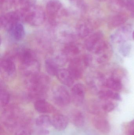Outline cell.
Instances as JSON below:
<instances>
[{"instance_id": "11", "label": "cell", "mask_w": 134, "mask_h": 135, "mask_svg": "<svg viewBox=\"0 0 134 135\" xmlns=\"http://www.w3.org/2000/svg\"><path fill=\"white\" fill-rule=\"evenodd\" d=\"M93 123L95 128L104 134L109 133L111 127L108 121L102 115H97L93 119Z\"/></svg>"}, {"instance_id": "10", "label": "cell", "mask_w": 134, "mask_h": 135, "mask_svg": "<svg viewBox=\"0 0 134 135\" xmlns=\"http://www.w3.org/2000/svg\"><path fill=\"white\" fill-rule=\"evenodd\" d=\"M85 94V89L83 84L78 83L74 85L71 90V99L75 104H82L84 100Z\"/></svg>"}, {"instance_id": "21", "label": "cell", "mask_w": 134, "mask_h": 135, "mask_svg": "<svg viewBox=\"0 0 134 135\" xmlns=\"http://www.w3.org/2000/svg\"><path fill=\"white\" fill-rule=\"evenodd\" d=\"M93 31L91 25L89 23L82 22L79 24L76 28L77 35L81 38H85L89 35Z\"/></svg>"}, {"instance_id": "36", "label": "cell", "mask_w": 134, "mask_h": 135, "mask_svg": "<svg viewBox=\"0 0 134 135\" xmlns=\"http://www.w3.org/2000/svg\"><path fill=\"white\" fill-rule=\"evenodd\" d=\"M132 37H133V38L134 40V31L133 32V33H132Z\"/></svg>"}, {"instance_id": "23", "label": "cell", "mask_w": 134, "mask_h": 135, "mask_svg": "<svg viewBox=\"0 0 134 135\" xmlns=\"http://www.w3.org/2000/svg\"><path fill=\"white\" fill-rule=\"evenodd\" d=\"M45 66L47 73L52 76H56L60 70L58 65L52 59H48L46 60Z\"/></svg>"}, {"instance_id": "3", "label": "cell", "mask_w": 134, "mask_h": 135, "mask_svg": "<svg viewBox=\"0 0 134 135\" xmlns=\"http://www.w3.org/2000/svg\"><path fill=\"white\" fill-rule=\"evenodd\" d=\"M22 117L20 109L15 106H11L4 110L2 114L1 119L6 128L9 131H13L21 124Z\"/></svg>"}, {"instance_id": "13", "label": "cell", "mask_w": 134, "mask_h": 135, "mask_svg": "<svg viewBox=\"0 0 134 135\" xmlns=\"http://www.w3.org/2000/svg\"><path fill=\"white\" fill-rule=\"evenodd\" d=\"M52 125L58 131L65 130L67 127L69 123L68 119L62 114H57L51 118Z\"/></svg>"}, {"instance_id": "7", "label": "cell", "mask_w": 134, "mask_h": 135, "mask_svg": "<svg viewBox=\"0 0 134 135\" xmlns=\"http://www.w3.org/2000/svg\"><path fill=\"white\" fill-rule=\"evenodd\" d=\"M46 8L48 16L52 20H55L56 17L65 12L63 10L62 4L58 0H48Z\"/></svg>"}, {"instance_id": "16", "label": "cell", "mask_w": 134, "mask_h": 135, "mask_svg": "<svg viewBox=\"0 0 134 135\" xmlns=\"http://www.w3.org/2000/svg\"><path fill=\"white\" fill-rule=\"evenodd\" d=\"M56 76L59 81L66 86H72L74 81L68 69H60Z\"/></svg>"}, {"instance_id": "8", "label": "cell", "mask_w": 134, "mask_h": 135, "mask_svg": "<svg viewBox=\"0 0 134 135\" xmlns=\"http://www.w3.org/2000/svg\"><path fill=\"white\" fill-rule=\"evenodd\" d=\"M85 66L82 59L75 58L72 59L68 70L74 80L80 78L82 76L83 66Z\"/></svg>"}, {"instance_id": "34", "label": "cell", "mask_w": 134, "mask_h": 135, "mask_svg": "<svg viewBox=\"0 0 134 135\" xmlns=\"http://www.w3.org/2000/svg\"><path fill=\"white\" fill-rule=\"evenodd\" d=\"M38 134L39 135H48L49 134V131L46 128H42L37 132Z\"/></svg>"}, {"instance_id": "26", "label": "cell", "mask_w": 134, "mask_h": 135, "mask_svg": "<svg viewBox=\"0 0 134 135\" xmlns=\"http://www.w3.org/2000/svg\"><path fill=\"white\" fill-rule=\"evenodd\" d=\"M126 0H109V7L112 11L120 12L126 7Z\"/></svg>"}, {"instance_id": "18", "label": "cell", "mask_w": 134, "mask_h": 135, "mask_svg": "<svg viewBox=\"0 0 134 135\" xmlns=\"http://www.w3.org/2000/svg\"><path fill=\"white\" fill-rule=\"evenodd\" d=\"M21 65V71L27 77L39 73L40 67L37 60L25 65Z\"/></svg>"}, {"instance_id": "2", "label": "cell", "mask_w": 134, "mask_h": 135, "mask_svg": "<svg viewBox=\"0 0 134 135\" xmlns=\"http://www.w3.org/2000/svg\"><path fill=\"white\" fill-rule=\"evenodd\" d=\"M19 11L22 14L23 20L32 26H39L45 20V12L38 6L32 4Z\"/></svg>"}, {"instance_id": "6", "label": "cell", "mask_w": 134, "mask_h": 135, "mask_svg": "<svg viewBox=\"0 0 134 135\" xmlns=\"http://www.w3.org/2000/svg\"><path fill=\"white\" fill-rule=\"evenodd\" d=\"M22 20L23 17L20 11L9 12L1 16V26L8 31L13 25Z\"/></svg>"}, {"instance_id": "17", "label": "cell", "mask_w": 134, "mask_h": 135, "mask_svg": "<svg viewBox=\"0 0 134 135\" xmlns=\"http://www.w3.org/2000/svg\"><path fill=\"white\" fill-rule=\"evenodd\" d=\"M18 55L21 65H25L37 60L35 54L30 49H22L19 52Z\"/></svg>"}, {"instance_id": "29", "label": "cell", "mask_w": 134, "mask_h": 135, "mask_svg": "<svg viewBox=\"0 0 134 135\" xmlns=\"http://www.w3.org/2000/svg\"><path fill=\"white\" fill-rule=\"evenodd\" d=\"M131 46L127 42L121 44L119 47V51L124 57H126L130 54L131 50Z\"/></svg>"}, {"instance_id": "38", "label": "cell", "mask_w": 134, "mask_h": 135, "mask_svg": "<svg viewBox=\"0 0 134 135\" xmlns=\"http://www.w3.org/2000/svg\"><path fill=\"white\" fill-rule=\"evenodd\" d=\"M72 1H74V0H72Z\"/></svg>"}, {"instance_id": "33", "label": "cell", "mask_w": 134, "mask_h": 135, "mask_svg": "<svg viewBox=\"0 0 134 135\" xmlns=\"http://www.w3.org/2000/svg\"><path fill=\"white\" fill-rule=\"evenodd\" d=\"M16 135H31V133L28 129L22 128L17 131Z\"/></svg>"}, {"instance_id": "4", "label": "cell", "mask_w": 134, "mask_h": 135, "mask_svg": "<svg viewBox=\"0 0 134 135\" xmlns=\"http://www.w3.org/2000/svg\"><path fill=\"white\" fill-rule=\"evenodd\" d=\"M52 98L56 104L61 107L68 105L71 100V97L66 88L63 86L57 87L53 93Z\"/></svg>"}, {"instance_id": "27", "label": "cell", "mask_w": 134, "mask_h": 135, "mask_svg": "<svg viewBox=\"0 0 134 135\" xmlns=\"http://www.w3.org/2000/svg\"><path fill=\"white\" fill-rule=\"evenodd\" d=\"M63 52L68 57L78 55L80 52V50L78 46L74 43L69 42L65 46Z\"/></svg>"}, {"instance_id": "28", "label": "cell", "mask_w": 134, "mask_h": 135, "mask_svg": "<svg viewBox=\"0 0 134 135\" xmlns=\"http://www.w3.org/2000/svg\"><path fill=\"white\" fill-rule=\"evenodd\" d=\"M10 97L8 92L4 88L0 90V103L2 107H6L9 103Z\"/></svg>"}, {"instance_id": "25", "label": "cell", "mask_w": 134, "mask_h": 135, "mask_svg": "<svg viewBox=\"0 0 134 135\" xmlns=\"http://www.w3.org/2000/svg\"><path fill=\"white\" fill-rule=\"evenodd\" d=\"M35 123L41 128H46L52 125L51 118L47 115H41L36 119Z\"/></svg>"}, {"instance_id": "9", "label": "cell", "mask_w": 134, "mask_h": 135, "mask_svg": "<svg viewBox=\"0 0 134 135\" xmlns=\"http://www.w3.org/2000/svg\"><path fill=\"white\" fill-rule=\"evenodd\" d=\"M104 35L101 32L97 31L90 35L85 41V48L89 51H94L103 40Z\"/></svg>"}, {"instance_id": "14", "label": "cell", "mask_w": 134, "mask_h": 135, "mask_svg": "<svg viewBox=\"0 0 134 135\" xmlns=\"http://www.w3.org/2000/svg\"><path fill=\"white\" fill-rule=\"evenodd\" d=\"M128 20L126 14L123 13H119L110 18L108 23V27L109 28L113 29L121 27Z\"/></svg>"}, {"instance_id": "1", "label": "cell", "mask_w": 134, "mask_h": 135, "mask_svg": "<svg viewBox=\"0 0 134 135\" xmlns=\"http://www.w3.org/2000/svg\"><path fill=\"white\" fill-rule=\"evenodd\" d=\"M27 81L29 91V96L31 99H43L49 83V79L47 76L39 73L29 76Z\"/></svg>"}, {"instance_id": "22", "label": "cell", "mask_w": 134, "mask_h": 135, "mask_svg": "<svg viewBox=\"0 0 134 135\" xmlns=\"http://www.w3.org/2000/svg\"><path fill=\"white\" fill-rule=\"evenodd\" d=\"M98 96L101 100H108L111 99L116 100H121V96L118 93L114 92L111 90H100L98 93Z\"/></svg>"}, {"instance_id": "35", "label": "cell", "mask_w": 134, "mask_h": 135, "mask_svg": "<svg viewBox=\"0 0 134 135\" xmlns=\"http://www.w3.org/2000/svg\"><path fill=\"white\" fill-rule=\"evenodd\" d=\"M127 135H134V120L131 123L130 129L127 132Z\"/></svg>"}, {"instance_id": "19", "label": "cell", "mask_w": 134, "mask_h": 135, "mask_svg": "<svg viewBox=\"0 0 134 135\" xmlns=\"http://www.w3.org/2000/svg\"><path fill=\"white\" fill-rule=\"evenodd\" d=\"M8 31L11 35L17 40L22 39L25 35L24 27L20 23H17L13 25Z\"/></svg>"}, {"instance_id": "30", "label": "cell", "mask_w": 134, "mask_h": 135, "mask_svg": "<svg viewBox=\"0 0 134 135\" xmlns=\"http://www.w3.org/2000/svg\"><path fill=\"white\" fill-rule=\"evenodd\" d=\"M68 57L63 52L58 54L55 57L53 60L58 65V66H63L67 63L68 61Z\"/></svg>"}, {"instance_id": "37", "label": "cell", "mask_w": 134, "mask_h": 135, "mask_svg": "<svg viewBox=\"0 0 134 135\" xmlns=\"http://www.w3.org/2000/svg\"><path fill=\"white\" fill-rule=\"evenodd\" d=\"M97 1H104L106 0H97Z\"/></svg>"}, {"instance_id": "24", "label": "cell", "mask_w": 134, "mask_h": 135, "mask_svg": "<svg viewBox=\"0 0 134 135\" xmlns=\"http://www.w3.org/2000/svg\"><path fill=\"white\" fill-rule=\"evenodd\" d=\"M71 120L72 123L78 127H81L84 125L85 117L83 113L79 111L74 112L72 114Z\"/></svg>"}, {"instance_id": "32", "label": "cell", "mask_w": 134, "mask_h": 135, "mask_svg": "<svg viewBox=\"0 0 134 135\" xmlns=\"http://www.w3.org/2000/svg\"><path fill=\"white\" fill-rule=\"evenodd\" d=\"M126 8L129 12L134 13V0H126Z\"/></svg>"}, {"instance_id": "31", "label": "cell", "mask_w": 134, "mask_h": 135, "mask_svg": "<svg viewBox=\"0 0 134 135\" xmlns=\"http://www.w3.org/2000/svg\"><path fill=\"white\" fill-rule=\"evenodd\" d=\"M104 100V103L101 104V109L104 112L108 113L112 112L114 110L115 108V105L114 103L108 100Z\"/></svg>"}, {"instance_id": "12", "label": "cell", "mask_w": 134, "mask_h": 135, "mask_svg": "<svg viewBox=\"0 0 134 135\" xmlns=\"http://www.w3.org/2000/svg\"><path fill=\"white\" fill-rule=\"evenodd\" d=\"M1 72L9 77L13 76L15 73V65L11 59L6 58L1 59Z\"/></svg>"}, {"instance_id": "5", "label": "cell", "mask_w": 134, "mask_h": 135, "mask_svg": "<svg viewBox=\"0 0 134 135\" xmlns=\"http://www.w3.org/2000/svg\"><path fill=\"white\" fill-rule=\"evenodd\" d=\"M132 27L129 25H122L111 36V40L115 43L121 44L127 42L132 35Z\"/></svg>"}, {"instance_id": "20", "label": "cell", "mask_w": 134, "mask_h": 135, "mask_svg": "<svg viewBox=\"0 0 134 135\" xmlns=\"http://www.w3.org/2000/svg\"><path fill=\"white\" fill-rule=\"evenodd\" d=\"M104 85L106 87L113 91L119 92L122 88V84L119 78L112 77L109 78L105 81Z\"/></svg>"}, {"instance_id": "15", "label": "cell", "mask_w": 134, "mask_h": 135, "mask_svg": "<svg viewBox=\"0 0 134 135\" xmlns=\"http://www.w3.org/2000/svg\"><path fill=\"white\" fill-rule=\"evenodd\" d=\"M34 107L35 110L42 113H51L54 111V108L44 99H40L35 102Z\"/></svg>"}]
</instances>
